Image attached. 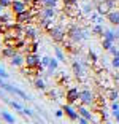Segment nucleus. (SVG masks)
<instances>
[{
  "instance_id": "17",
  "label": "nucleus",
  "mask_w": 119,
  "mask_h": 124,
  "mask_svg": "<svg viewBox=\"0 0 119 124\" xmlns=\"http://www.w3.org/2000/svg\"><path fill=\"white\" fill-rule=\"evenodd\" d=\"M105 18H106V21H108L111 26H114V27L119 26V10H116V8H114V10H111L108 15L105 16Z\"/></svg>"
},
{
  "instance_id": "10",
  "label": "nucleus",
  "mask_w": 119,
  "mask_h": 124,
  "mask_svg": "<svg viewBox=\"0 0 119 124\" xmlns=\"http://www.w3.org/2000/svg\"><path fill=\"white\" fill-rule=\"evenodd\" d=\"M62 110H64L65 116L68 118L70 121H78L79 113H78V110H76V108H73V107H72V103H65V105L62 107Z\"/></svg>"
},
{
  "instance_id": "4",
  "label": "nucleus",
  "mask_w": 119,
  "mask_h": 124,
  "mask_svg": "<svg viewBox=\"0 0 119 124\" xmlns=\"http://www.w3.org/2000/svg\"><path fill=\"white\" fill-rule=\"evenodd\" d=\"M48 35L51 37V40L54 43H64V40L67 38V32H65V29L62 26H54L48 32Z\"/></svg>"
},
{
  "instance_id": "21",
  "label": "nucleus",
  "mask_w": 119,
  "mask_h": 124,
  "mask_svg": "<svg viewBox=\"0 0 119 124\" xmlns=\"http://www.w3.org/2000/svg\"><path fill=\"white\" fill-rule=\"evenodd\" d=\"M90 32H92V35H95V37H103L105 29H103V26H102L100 22H95L94 26H92V29H90Z\"/></svg>"
},
{
  "instance_id": "9",
  "label": "nucleus",
  "mask_w": 119,
  "mask_h": 124,
  "mask_svg": "<svg viewBox=\"0 0 119 124\" xmlns=\"http://www.w3.org/2000/svg\"><path fill=\"white\" fill-rule=\"evenodd\" d=\"M10 8H11V13H13V15H19L22 11L29 10V3L24 2V0H13Z\"/></svg>"
},
{
  "instance_id": "37",
  "label": "nucleus",
  "mask_w": 119,
  "mask_h": 124,
  "mask_svg": "<svg viewBox=\"0 0 119 124\" xmlns=\"http://www.w3.org/2000/svg\"><path fill=\"white\" fill-rule=\"evenodd\" d=\"M11 2H13V0H0V5H2L3 8H10L11 7Z\"/></svg>"
},
{
  "instance_id": "38",
  "label": "nucleus",
  "mask_w": 119,
  "mask_h": 124,
  "mask_svg": "<svg viewBox=\"0 0 119 124\" xmlns=\"http://www.w3.org/2000/svg\"><path fill=\"white\" fill-rule=\"evenodd\" d=\"M110 54H111V56H119V49L114 46V45H113V46L110 48Z\"/></svg>"
},
{
  "instance_id": "12",
  "label": "nucleus",
  "mask_w": 119,
  "mask_h": 124,
  "mask_svg": "<svg viewBox=\"0 0 119 124\" xmlns=\"http://www.w3.org/2000/svg\"><path fill=\"white\" fill-rule=\"evenodd\" d=\"M24 35L27 40H38V29H37L35 26H32V24H27V26H24Z\"/></svg>"
},
{
  "instance_id": "39",
  "label": "nucleus",
  "mask_w": 119,
  "mask_h": 124,
  "mask_svg": "<svg viewBox=\"0 0 119 124\" xmlns=\"http://www.w3.org/2000/svg\"><path fill=\"white\" fill-rule=\"evenodd\" d=\"M111 110L113 111H118L119 110V100H113L111 102Z\"/></svg>"
},
{
  "instance_id": "27",
  "label": "nucleus",
  "mask_w": 119,
  "mask_h": 124,
  "mask_svg": "<svg viewBox=\"0 0 119 124\" xmlns=\"http://www.w3.org/2000/svg\"><path fill=\"white\" fill-rule=\"evenodd\" d=\"M0 115H2V119H3V121H7V123H10V124L15 123V116H13V115H10L8 111L2 110V111H0Z\"/></svg>"
},
{
  "instance_id": "13",
  "label": "nucleus",
  "mask_w": 119,
  "mask_h": 124,
  "mask_svg": "<svg viewBox=\"0 0 119 124\" xmlns=\"http://www.w3.org/2000/svg\"><path fill=\"white\" fill-rule=\"evenodd\" d=\"M7 92H10V94H15V95H18V97H21L22 100H30V97L27 94H25L22 89H19V88H15L13 84H8L7 86V89H5Z\"/></svg>"
},
{
  "instance_id": "20",
  "label": "nucleus",
  "mask_w": 119,
  "mask_h": 124,
  "mask_svg": "<svg viewBox=\"0 0 119 124\" xmlns=\"http://www.w3.org/2000/svg\"><path fill=\"white\" fill-rule=\"evenodd\" d=\"M38 46H40V43H38V40H27V46L24 48V51L25 53H37L38 51Z\"/></svg>"
},
{
  "instance_id": "42",
  "label": "nucleus",
  "mask_w": 119,
  "mask_h": 124,
  "mask_svg": "<svg viewBox=\"0 0 119 124\" xmlns=\"http://www.w3.org/2000/svg\"><path fill=\"white\" fill-rule=\"evenodd\" d=\"M64 115H65V113H64V110H62V108L56 111V118H62V116H64Z\"/></svg>"
},
{
  "instance_id": "28",
  "label": "nucleus",
  "mask_w": 119,
  "mask_h": 124,
  "mask_svg": "<svg viewBox=\"0 0 119 124\" xmlns=\"http://www.w3.org/2000/svg\"><path fill=\"white\" fill-rule=\"evenodd\" d=\"M15 21H11V16L7 15V13H0V24H13Z\"/></svg>"
},
{
  "instance_id": "25",
  "label": "nucleus",
  "mask_w": 119,
  "mask_h": 124,
  "mask_svg": "<svg viewBox=\"0 0 119 124\" xmlns=\"http://www.w3.org/2000/svg\"><path fill=\"white\" fill-rule=\"evenodd\" d=\"M2 100H3V102H7L8 105L11 107V108L18 110V111H21V110H22V105H21L19 102H15V100H10V99H7V97H2Z\"/></svg>"
},
{
  "instance_id": "36",
  "label": "nucleus",
  "mask_w": 119,
  "mask_h": 124,
  "mask_svg": "<svg viewBox=\"0 0 119 124\" xmlns=\"http://www.w3.org/2000/svg\"><path fill=\"white\" fill-rule=\"evenodd\" d=\"M49 62H51L49 56H43V57H41V65H43V67H48V65H49Z\"/></svg>"
},
{
  "instance_id": "8",
  "label": "nucleus",
  "mask_w": 119,
  "mask_h": 124,
  "mask_svg": "<svg viewBox=\"0 0 119 124\" xmlns=\"http://www.w3.org/2000/svg\"><path fill=\"white\" fill-rule=\"evenodd\" d=\"M79 89L75 88V86H70L68 89H67V92H65V100H67V103H76L79 100Z\"/></svg>"
},
{
  "instance_id": "45",
  "label": "nucleus",
  "mask_w": 119,
  "mask_h": 124,
  "mask_svg": "<svg viewBox=\"0 0 119 124\" xmlns=\"http://www.w3.org/2000/svg\"><path fill=\"white\" fill-rule=\"evenodd\" d=\"M3 10H5V8H3V7H2V5H0V13H2V11H3Z\"/></svg>"
},
{
  "instance_id": "32",
  "label": "nucleus",
  "mask_w": 119,
  "mask_h": 124,
  "mask_svg": "<svg viewBox=\"0 0 119 124\" xmlns=\"http://www.w3.org/2000/svg\"><path fill=\"white\" fill-rule=\"evenodd\" d=\"M87 61H89L90 64H97L98 57H97V54H95V51H92V49L87 51Z\"/></svg>"
},
{
  "instance_id": "11",
  "label": "nucleus",
  "mask_w": 119,
  "mask_h": 124,
  "mask_svg": "<svg viewBox=\"0 0 119 124\" xmlns=\"http://www.w3.org/2000/svg\"><path fill=\"white\" fill-rule=\"evenodd\" d=\"M64 13L65 16H68V18H78L81 15V8L76 5H64Z\"/></svg>"
},
{
  "instance_id": "16",
  "label": "nucleus",
  "mask_w": 119,
  "mask_h": 124,
  "mask_svg": "<svg viewBox=\"0 0 119 124\" xmlns=\"http://www.w3.org/2000/svg\"><path fill=\"white\" fill-rule=\"evenodd\" d=\"M40 16H45V18H51V19H56L57 16V8H52V7H43L38 13Z\"/></svg>"
},
{
  "instance_id": "29",
  "label": "nucleus",
  "mask_w": 119,
  "mask_h": 124,
  "mask_svg": "<svg viewBox=\"0 0 119 124\" xmlns=\"http://www.w3.org/2000/svg\"><path fill=\"white\" fill-rule=\"evenodd\" d=\"M113 45H114V41L113 40H110V38H102V48H103L105 51H110V48L113 46Z\"/></svg>"
},
{
  "instance_id": "6",
  "label": "nucleus",
  "mask_w": 119,
  "mask_h": 124,
  "mask_svg": "<svg viewBox=\"0 0 119 124\" xmlns=\"http://www.w3.org/2000/svg\"><path fill=\"white\" fill-rule=\"evenodd\" d=\"M94 102H95L94 92L90 89H81V92H79V103L89 107V105H94Z\"/></svg>"
},
{
  "instance_id": "31",
  "label": "nucleus",
  "mask_w": 119,
  "mask_h": 124,
  "mask_svg": "<svg viewBox=\"0 0 119 124\" xmlns=\"http://www.w3.org/2000/svg\"><path fill=\"white\" fill-rule=\"evenodd\" d=\"M54 53H56V57H57L59 61H60V62H65V54H64V51H62L60 46H56L54 48Z\"/></svg>"
},
{
  "instance_id": "43",
  "label": "nucleus",
  "mask_w": 119,
  "mask_h": 124,
  "mask_svg": "<svg viewBox=\"0 0 119 124\" xmlns=\"http://www.w3.org/2000/svg\"><path fill=\"white\" fill-rule=\"evenodd\" d=\"M113 116H114L116 123H119V110H118V111H113Z\"/></svg>"
},
{
  "instance_id": "3",
  "label": "nucleus",
  "mask_w": 119,
  "mask_h": 124,
  "mask_svg": "<svg viewBox=\"0 0 119 124\" xmlns=\"http://www.w3.org/2000/svg\"><path fill=\"white\" fill-rule=\"evenodd\" d=\"M86 67H87V62H84V61H73L72 62L73 75H75V78L78 81L86 80Z\"/></svg>"
},
{
  "instance_id": "46",
  "label": "nucleus",
  "mask_w": 119,
  "mask_h": 124,
  "mask_svg": "<svg viewBox=\"0 0 119 124\" xmlns=\"http://www.w3.org/2000/svg\"><path fill=\"white\" fill-rule=\"evenodd\" d=\"M118 30H119V26H118Z\"/></svg>"
},
{
  "instance_id": "24",
  "label": "nucleus",
  "mask_w": 119,
  "mask_h": 124,
  "mask_svg": "<svg viewBox=\"0 0 119 124\" xmlns=\"http://www.w3.org/2000/svg\"><path fill=\"white\" fill-rule=\"evenodd\" d=\"M33 88H35V89H38V91H45V89H46L45 80H41L40 77H37L35 80H33Z\"/></svg>"
},
{
  "instance_id": "15",
  "label": "nucleus",
  "mask_w": 119,
  "mask_h": 124,
  "mask_svg": "<svg viewBox=\"0 0 119 124\" xmlns=\"http://www.w3.org/2000/svg\"><path fill=\"white\" fill-rule=\"evenodd\" d=\"M10 64L13 67H22V65H25V54H21V53H16L13 57L10 59Z\"/></svg>"
},
{
  "instance_id": "23",
  "label": "nucleus",
  "mask_w": 119,
  "mask_h": 124,
  "mask_svg": "<svg viewBox=\"0 0 119 124\" xmlns=\"http://www.w3.org/2000/svg\"><path fill=\"white\" fill-rule=\"evenodd\" d=\"M57 65H59V59L51 57V62H49V65H48V75H52V73L57 70Z\"/></svg>"
},
{
  "instance_id": "19",
  "label": "nucleus",
  "mask_w": 119,
  "mask_h": 124,
  "mask_svg": "<svg viewBox=\"0 0 119 124\" xmlns=\"http://www.w3.org/2000/svg\"><path fill=\"white\" fill-rule=\"evenodd\" d=\"M94 10H95V5H92L90 2H87V0L83 3V7H81V13L86 15V16H90L94 13Z\"/></svg>"
},
{
  "instance_id": "30",
  "label": "nucleus",
  "mask_w": 119,
  "mask_h": 124,
  "mask_svg": "<svg viewBox=\"0 0 119 124\" xmlns=\"http://www.w3.org/2000/svg\"><path fill=\"white\" fill-rule=\"evenodd\" d=\"M103 37H105V38H110V40H113V41L118 40V35H116V32H114V30H111V29H105Z\"/></svg>"
},
{
  "instance_id": "1",
  "label": "nucleus",
  "mask_w": 119,
  "mask_h": 124,
  "mask_svg": "<svg viewBox=\"0 0 119 124\" xmlns=\"http://www.w3.org/2000/svg\"><path fill=\"white\" fill-rule=\"evenodd\" d=\"M90 33H92L90 30L83 29V27H79V26H70L68 29H67V38H70V40L75 41V43H81V41L89 38Z\"/></svg>"
},
{
  "instance_id": "14",
  "label": "nucleus",
  "mask_w": 119,
  "mask_h": 124,
  "mask_svg": "<svg viewBox=\"0 0 119 124\" xmlns=\"http://www.w3.org/2000/svg\"><path fill=\"white\" fill-rule=\"evenodd\" d=\"M18 53V48H15V46H10V45H5L3 48H2V53H0V56L3 59H8L10 61L13 56Z\"/></svg>"
},
{
  "instance_id": "33",
  "label": "nucleus",
  "mask_w": 119,
  "mask_h": 124,
  "mask_svg": "<svg viewBox=\"0 0 119 124\" xmlns=\"http://www.w3.org/2000/svg\"><path fill=\"white\" fill-rule=\"evenodd\" d=\"M43 7L57 8V0H41V8H43Z\"/></svg>"
},
{
  "instance_id": "41",
  "label": "nucleus",
  "mask_w": 119,
  "mask_h": 124,
  "mask_svg": "<svg viewBox=\"0 0 119 124\" xmlns=\"http://www.w3.org/2000/svg\"><path fill=\"white\" fill-rule=\"evenodd\" d=\"M62 3L64 5H76L78 0H62Z\"/></svg>"
},
{
  "instance_id": "2",
  "label": "nucleus",
  "mask_w": 119,
  "mask_h": 124,
  "mask_svg": "<svg viewBox=\"0 0 119 124\" xmlns=\"http://www.w3.org/2000/svg\"><path fill=\"white\" fill-rule=\"evenodd\" d=\"M37 15H38V11L33 10V8H29V10L22 11L19 15H15V22H19V24H33L37 21Z\"/></svg>"
},
{
  "instance_id": "18",
  "label": "nucleus",
  "mask_w": 119,
  "mask_h": 124,
  "mask_svg": "<svg viewBox=\"0 0 119 124\" xmlns=\"http://www.w3.org/2000/svg\"><path fill=\"white\" fill-rule=\"evenodd\" d=\"M76 110H78V113L81 115V116L87 118L89 121H94V115H92V111H90V110H87V108H86V105H83V103H79V105L76 107Z\"/></svg>"
},
{
  "instance_id": "22",
  "label": "nucleus",
  "mask_w": 119,
  "mask_h": 124,
  "mask_svg": "<svg viewBox=\"0 0 119 124\" xmlns=\"http://www.w3.org/2000/svg\"><path fill=\"white\" fill-rule=\"evenodd\" d=\"M106 99H110V100H119V91L116 88H111L106 91Z\"/></svg>"
},
{
  "instance_id": "7",
  "label": "nucleus",
  "mask_w": 119,
  "mask_h": 124,
  "mask_svg": "<svg viewBox=\"0 0 119 124\" xmlns=\"http://www.w3.org/2000/svg\"><path fill=\"white\" fill-rule=\"evenodd\" d=\"M25 65L27 69H38L41 65V59L37 53H25Z\"/></svg>"
},
{
  "instance_id": "26",
  "label": "nucleus",
  "mask_w": 119,
  "mask_h": 124,
  "mask_svg": "<svg viewBox=\"0 0 119 124\" xmlns=\"http://www.w3.org/2000/svg\"><path fill=\"white\" fill-rule=\"evenodd\" d=\"M73 45H75V41H72L70 38H68L67 41L64 40V48H65V49H67L68 53H72V54H75V53H76V49H75V46H73Z\"/></svg>"
},
{
  "instance_id": "40",
  "label": "nucleus",
  "mask_w": 119,
  "mask_h": 124,
  "mask_svg": "<svg viewBox=\"0 0 119 124\" xmlns=\"http://www.w3.org/2000/svg\"><path fill=\"white\" fill-rule=\"evenodd\" d=\"M0 77H2V78H5V80H7V78L10 77V75L7 73V70H5V69H3L2 65H0Z\"/></svg>"
},
{
  "instance_id": "34",
  "label": "nucleus",
  "mask_w": 119,
  "mask_h": 124,
  "mask_svg": "<svg viewBox=\"0 0 119 124\" xmlns=\"http://www.w3.org/2000/svg\"><path fill=\"white\" fill-rule=\"evenodd\" d=\"M111 65L114 67L116 70H119V56H113V61H111Z\"/></svg>"
},
{
  "instance_id": "35",
  "label": "nucleus",
  "mask_w": 119,
  "mask_h": 124,
  "mask_svg": "<svg viewBox=\"0 0 119 124\" xmlns=\"http://www.w3.org/2000/svg\"><path fill=\"white\" fill-rule=\"evenodd\" d=\"M21 115H24V116H35V115H33V111L30 108H22L21 110Z\"/></svg>"
},
{
  "instance_id": "5",
  "label": "nucleus",
  "mask_w": 119,
  "mask_h": 124,
  "mask_svg": "<svg viewBox=\"0 0 119 124\" xmlns=\"http://www.w3.org/2000/svg\"><path fill=\"white\" fill-rule=\"evenodd\" d=\"M114 0H98V3L95 5V11L102 16H106L111 10H114Z\"/></svg>"
},
{
  "instance_id": "44",
  "label": "nucleus",
  "mask_w": 119,
  "mask_h": 124,
  "mask_svg": "<svg viewBox=\"0 0 119 124\" xmlns=\"http://www.w3.org/2000/svg\"><path fill=\"white\" fill-rule=\"evenodd\" d=\"M24 2H27V3L30 5V3H32V2H33V0H24Z\"/></svg>"
}]
</instances>
